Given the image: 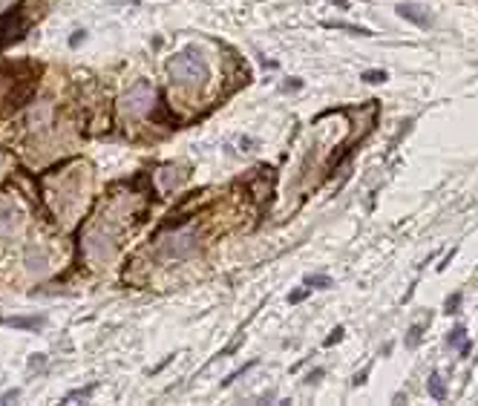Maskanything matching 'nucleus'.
<instances>
[{
	"label": "nucleus",
	"mask_w": 478,
	"mask_h": 406,
	"mask_svg": "<svg viewBox=\"0 0 478 406\" xmlns=\"http://www.w3.org/2000/svg\"><path fill=\"white\" fill-rule=\"evenodd\" d=\"M305 294H308V289H303L297 294H289V303H300V300H305Z\"/></svg>",
	"instance_id": "nucleus-18"
},
{
	"label": "nucleus",
	"mask_w": 478,
	"mask_h": 406,
	"mask_svg": "<svg viewBox=\"0 0 478 406\" xmlns=\"http://www.w3.org/2000/svg\"><path fill=\"white\" fill-rule=\"evenodd\" d=\"M421 331H423V326H412V328H410V338H406V346L415 349V346L421 343Z\"/></svg>",
	"instance_id": "nucleus-13"
},
{
	"label": "nucleus",
	"mask_w": 478,
	"mask_h": 406,
	"mask_svg": "<svg viewBox=\"0 0 478 406\" xmlns=\"http://www.w3.org/2000/svg\"><path fill=\"white\" fill-rule=\"evenodd\" d=\"M395 12H398L403 20L415 23V27H429V15H426V9H423L421 3H398Z\"/></svg>",
	"instance_id": "nucleus-6"
},
{
	"label": "nucleus",
	"mask_w": 478,
	"mask_h": 406,
	"mask_svg": "<svg viewBox=\"0 0 478 406\" xmlns=\"http://www.w3.org/2000/svg\"><path fill=\"white\" fill-rule=\"evenodd\" d=\"M167 73H171V78L179 84H205L210 75L208 64H205V58L196 46H184L182 52H176L171 61H167Z\"/></svg>",
	"instance_id": "nucleus-2"
},
{
	"label": "nucleus",
	"mask_w": 478,
	"mask_h": 406,
	"mask_svg": "<svg viewBox=\"0 0 478 406\" xmlns=\"http://www.w3.org/2000/svg\"><path fill=\"white\" fill-rule=\"evenodd\" d=\"M23 225V210L12 202H0V236H12Z\"/></svg>",
	"instance_id": "nucleus-5"
},
{
	"label": "nucleus",
	"mask_w": 478,
	"mask_h": 406,
	"mask_svg": "<svg viewBox=\"0 0 478 406\" xmlns=\"http://www.w3.org/2000/svg\"><path fill=\"white\" fill-rule=\"evenodd\" d=\"M461 305V294H456V297H449L447 300V314H456V308Z\"/></svg>",
	"instance_id": "nucleus-16"
},
{
	"label": "nucleus",
	"mask_w": 478,
	"mask_h": 406,
	"mask_svg": "<svg viewBox=\"0 0 478 406\" xmlns=\"http://www.w3.org/2000/svg\"><path fill=\"white\" fill-rule=\"evenodd\" d=\"M41 66L35 64H0V115L20 110L32 99Z\"/></svg>",
	"instance_id": "nucleus-1"
},
{
	"label": "nucleus",
	"mask_w": 478,
	"mask_h": 406,
	"mask_svg": "<svg viewBox=\"0 0 478 406\" xmlns=\"http://www.w3.org/2000/svg\"><path fill=\"white\" fill-rule=\"evenodd\" d=\"M0 167H3V156H0Z\"/></svg>",
	"instance_id": "nucleus-20"
},
{
	"label": "nucleus",
	"mask_w": 478,
	"mask_h": 406,
	"mask_svg": "<svg viewBox=\"0 0 478 406\" xmlns=\"http://www.w3.org/2000/svg\"><path fill=\"white\" fill-rule=\"evenodd\" d=\"M326 29H340V32H352V35H361V38H369L372 32L366 27H354V23H346V20H326L323 23Z\"/></svg>",
	"instance_id": "nucleus-7"
},
{
	"label": "nucleus",
	"mask_w": 478,
	"mask_h": 406,
	"mask_svg": "<svg viewBox=\"0 0 478 406\" xmlns=\"http://www.w3.org/2000/svg\"><path fill=\"white\" fill-rule=\"evenodd\" d=\"M161 256L164 259H182V256H187V254H194L196 251V233H190V231H182V233H176V236H171L167 242H161Z\"/></svg>",
	"instance_id": "nucleus-4"
},
{
	"label": "nucleus",
	"mask_w": 478,
	"mask_h": 406,
	"mask_svg": "<svg viewBox=\"0 0 478 406\" xmlns=\"http://www.w3.org/2000/svg\"><path fill=\"white\" fill-rule=\"evenodd\" d=\"M305 282H308V285H317V289H331V280H328V277H323V274H317V277H308Z\"/></svg>",
	"instance_id": "nucleus-14"
},
{
	"label": "nucleus",
	"mask_w": 478,
	"mask_h": 406,
	"mask_svg": "<svg viewBox=\"0 0 478 406\" xmlns=\"http://www.w3.org/2000/svg\"><path fill=\"white\" fill-rule=\"evenodd\" d=\"M27 266H29V271H38V274H43V271H46V256H43V254H38V248H35V245H29V248H27Z\"/></svg>",
	"instance_id": "nucleus-8"
},
{
	"label": "nucleus",
	"mask_w": 478,
	"mask_h": 406,
	"mask_svg": "<svg viewBox=\"0 0 478 406\" xmlns=\"http://www.w3.org/2000/svg\"><path fill=\"white\" fill-rule=\"evenodd\" d=\"M361 81H366V84H384L386 81V73H384V69H369V73L361 75Z\"/></svg>",
	"instance_id": "nucleus-10"
},
{
	"label": "nucleus",
	"mask_w": 478,
	"mask_h": 406,
	"mask_svg": "<svg viewBox=\"0 0 478 406\" xmlns=\"http://www.w3.org/2000/svg\"><path fill=\"white\" fill-rule=\"evenodd\" d=\"M429 395H433L435 400H444V398H447V386H444V377H441V375H433V377H429Z\"/></svg>",
	"instance_id": "nucleus-9"
},
{
	"label": "nucleus",
	"mask_w": 478,
	"mask_h": 406,
	"mask_svg": "<svg viewBox=\"0 0 478 406\" xmlns=\"http://www.w3.org/2000/svg\"><path fill=\"white\" fill-rule=\"evenodd\" d=\"M340 338H343V326H338V328L331 331V338L326 340V346H334V343H340Z\"/></svg>",
	"instance_id": "nucleus-17"
},
{
	"label": "nucleus",
	"mask_w": 478,
	"mask_h": 406,
	"mask_svg": "<svg viewBox=\"0 0 478 406\" xmlns=\"http://www.w3.org/2000/svg\"><path fill=\"white\" fill-rule=\"evenodd\" d=\"M317 377H323V369H314L312 375H308V384H314V380H317Z\"/></svg>",
	"instance_id": "nucleus-19"
},
{
	"label": "nucleus",
	"mask_w": 478,
	"mask_h": 406,
	"mask_svg": "<svg viewBox=\"0 0 478 406\" xmlns=\"http://www.w3.org/2000/svg\"><path fill=\"white\" fill-rule=\"evenodd\" d=\"M153 101H156L153 87H150L147 81H138V84L124 95V99H122V113L130 115V118H141V115L150 113Z\"/></svg>",
	"instance_id": "nucleus-3"
},
{
	"label": "nucleus",
	"mask_w": 478,
	"mask_h": 406,
	"mask_svg": "<svg viewBox=\"0 0 478 406\" xmlns=\"http://www.w3.org/2000/svg\"><path fill=\"white\" fill-rule=\"evenodd\" d=\"M92 389H95V386H87V389H75V392H69V395H66V398H64V400H66V403H69V400H75V398H87V395H89V392H92Z\"/></svg>",
	"instance_id": "nucleus-15"
},
{
	"label": "nucleus",
	"mask_w": 478,
	"mask_h": 406,
	"mask_svg": "<svg viewBox=\"0 0 478 406\" xmlns=\"http://www.w3.org/2000/svg\"><path fill=\"white\" fill-rule=\"evenodd\" d=\"M41 320H20V317H6L3 320V326H17V328H32V326H38Z\"/></svg>",
	"instance_id": "nucleus-12"
},
{
	"label": "nucleus",
	"mask_w": 478,
	"mask_h": 406,
	"mask_svg": "<svg viewBox=\"0 0 478 406\" xmlns=\"http://www.w3.org/2000/svg\"><path fill=\"white\" fill-rule=\"evenodd\" d=\"M464 334H467V331H464V328L458 326L456 331H449V338H447V343H449V346H458V349H461V346H467V340H464Z\"/></svg>",
	"instance_id": "nucleus-11"
}]
</instances>
